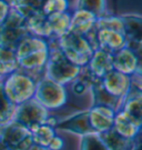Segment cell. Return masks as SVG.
I'll return each instance as SVG.
<instances>
[{
  "label": "cell",
  "mask_w": 142,
  "mask_h": 150,
  "mask_svg": "<svg viewBox=\"0 0 142 150\" xmlns=\"http://www.w3.org/2000/svg\"><path fill=\"white\" fill-rule=\"evenodd\" d=\"M49 52L50 48L46 39L32 35H27L15 50L18 67L30 76L46 68Z\"/></svg>",
  "instance_id": "obj_1"
},
{
  "label": "cell",
  "mask_w": 142,
  "mask_h": 150,
  "mask_svg": "<svg viewBox=\"0 0 142 150\" xmlns=\"http://www.w3.org/2000/svg\"><path fill=\"white\" fill-rule=\"evenodd\" d=\"M58 48L69 61L83 68L93 54L95 46L89 36L68 31L58 39Z\"/></svg>",
  "instance_id": "obj_2"
},
{
  "label": "cell",
  "mask_w": 142,
  "mask_h": 150,
  "mask_svg": "<svg viewBox=\"0 0 142 150\" xmlns=\"http://www.w3.org/2000/svg\"><path fill=\"white\" fill-rule=\"evenodd\" d=\"M1 83L6 97L16 107L33 98L37 86V81L33 77L18 70L6 75L5 80Z\"/></svg>",
  "instance_id": "obj_3"
},
{
  "label": "cell",
  "mask_w": 142,
  "mask_h": 150,
  "mask_svg": "<svg viewBox=\"0 0 142 150\" xmlns=\"http://www.w3.org/2000/svg\"><path fill=\"white\" fill-rule=\"evenodd\" d=\"M45 69L48 79L60 85H68L79 77L82 68L69 61L59 48H54L50 49Z\"/></svg>",
  "instance_id": "obj_4"
},
{
  "label": "cell",
  "mask_w": 142,
  "mask_h": 150,
  "mask_svg": "<svg viewBox=\"0 0 142 150\" xmlns=\"http://www.w3.org/2000/svg\"><path fill=\"white\" fill-rule=\"evenodd\" d=\"M27 35L26 18L16 10L12 11L0 23V47L16 50L18 43Z\"/></svg>",
  "instance_id": "obj_5"
},
{
  "label": "cell",
  "mask_w": 142,
  "mask_h": 150,
  "mask_svg": "<svg viewBox=\"0 0 142 150\" xmlns=\"http://www.w3.org/2000/svg\"><path fill=\"white\" fill-rule=\"evenodd\" d=\"M33 98L47 109H59L67 101L66 85H60L50 79H42L37 82Z\"/></svg>",
  "instance_id": "obj_6"
},
{
  "label": "cell",
  "mask_w": 142,
  "mask_h": 150,
  "mask_svg": "<svg viewBox=\"0 0 142 150\" xmlns=\"http://www.w3.org/2000/svg\"><path fill=\"white\" fill-rule=\"evenodd\" d=\"M11 120L31 130L36 126L49 123V111L35 98H31L17 106Z\"/></svg>",
  "instance_id": "obj_7"
},
{
  "label": "cell",
  "mask_w": 142,
  "mask_h": 150,
  "mask_svg": "<svg viewBox=\"0 0 142 150\" xmlns=\"http://www.w3.org/2000/svg\"><path fill=\"white\" fill-rule=\"evenodd\" d=\"M0 139L8 150H29L33 145L30 130L13 120L0 125Z\"/></svg>",
  "instance_id": "obj_8"
},
{
  "label": "cell",
  "mask_w": 142,
  "mask_h": 150,
  "mask_svg": "<svg viewBox=\"0 0 142 150\" xmlns=\"http://www.w3.org/2000/svg\"><path fill=\"white\" fill-rule=\"evenodd\" d=\"M102 89L114 99L119 100L120 103L122 98L128 93L132 83V76L121 74L116 70H111L99 81Z\"/></svg>",
  "instance_id": "obj_9"
},
{
  "label": "cell",
  "mask_w": 142,
  "mask_h": 150,
  "mask_svg": "<svg viewBox=\"0 0 142 150\" xmlns=\"http://www.w3.org/2000/svg\"><path fill=\"white\" fill-rule=\"evenodd\" d=\"M112 66L113 70L124 75H140V56L129 47H124L112 54Z\"/></svg>",
  "instance_id": "obj_10"
},
{
  "label": "cell",
  "mask_w": 142,
  "mask_h": 150,
  "mask_svg": "<svg viewBox=\"0 0 142 150\" xmlns=\"http://www.w3.org/2000/svg\"><path fill=\"white\" fill-rule=\"evenodd\" d=\"M88 122L93 134H103L112 129L116 111L110 107L95 105L88 111Z\"/></svg>",
  "instance_id": "obj_11"
},
{
  "label": "cell",
  "mask_w": 142,
  "mask_h": 150,
  "mask_svg": "<svg viewBox=\"0 0 142 150\" xmlns=\"http://www.w3.org/2000/svg\"><path fill=\"white\" fill-rule=\"evenodd\" d=\"M93 39L95 49H101L111 54L126 47V36L111 29H95Z\"/></svg>",
  "instance_id": "obj_12"
},
{
  "label": "cell",
  "mask_w": 142,
  "mask_h": 150,
  "mask_svg": "<svg viewBox=\"0 0 142 150\" xmlns=\"http://www.w3.org/2000/svg\"><path fill=\"white\" fill-rule=\"evenodd\" d=\"M112 129L117 134L129 139H139L141 136V122L121 110L116 111Z\"/></svg>",
  "instance_id": "obj_13"
},
{
  "label": "cell",
  "mask_w": 142,
  "mask_h": 150,
  "mask_svg": "<svg viewBox=\"0 0 142 150\" xmlns=\"http://www.w3.org/2000/svg\"><path fill=\"white\" fill-rule=\"evenodd\" d=\"M97 17L87 10H78L70 18L69 31L78 33L81 36H89L93 31Z\"/></svg>",
  "instance_id": "obj_14"
},
{
  "label": "cell",
  "mask_w": 142,
  "mask_h": 150,
  "mask_svg": "<svg viewBox=\"0 0 142 150\" xmlns=\"http://www.w3.org/2000/svg\"><path fill=\"white\" fill-rule=\"evenodd\" d=\"M99 136L108 150H136L140 146V138H124L117 134L113 129H110L103 134H99Z\"/></svg>",
  "instance_id": "obj_15"
},
{
  "label": "cell",
  "mask_w": 142,
  "mask_h": 150,
  "mask_svg": "<svg viewBox=\"0 0 142 150\" xmlns=\"http://www.w3.org/2000/svg\"><path fill=\"white\" fill-rule=\"evenodd\" d=\"M32 137V141L35 145L48 147L50 141L56 134V127H53L49 123H42L36 126L30 130Z\"/></svg>",
  "instance_id": "obj_16"
},
{
  "label": "cell",
  "mask_w": 142,
  "mask_h": 150,
  "mask_svg": "<svg viewBox=\"0 0 142 150\" xmlns=\"http://www.w3.org/2000/svg\"><path fill=\"white\" fill-rule=\"evenodd\" d=\"M45 2L46 0H15L13 6L17 12L25 18H28L33 13L41 11Z\"/></svg>",
  "instance_id": "obj_17"
},
{
  "label": "cell",
  "mask_w": 142,
  "mask_h": 150,
  "mask_svg": "<svg viewBox=\"0 0 142 150\" xmlns=\"http://www.w3.org/2000/svg\"><path fill=\"white\" fill-rule=\"evenodd\" d=\"M15 109H16V106L12 105L9 101V99L6 97L2 89V83L0 82V125L10 121L15 112Z\"/></svg>",
  "instance_id": "obj_18"
},
{
  "label": "cell",
  "mask_w": 142,
  "mask_h": 150,
  "mask_svg": "<svg viewBox=\"0 0 142 150\" xmlns=\"http://www.w3.org/2000/svg\"><path fill=\"white\" fill-rule=\"evenodd\" d=\"M79 150H108L99 134H88L80 137Z\"/></svg>",
  "instance_id": "obj_19"
},
{
  "label": "cell",
  "mask_w": 142,
  "mask_h": 150,
  "mask_svg": "<svg viewBox=\"0 0 142 150\" xmlns=\"http://www.w3.org/2000/svg\"><path fill=\"white\" fill-rule=\"evenodd\" d=\"M69 2L68 0H46L41 11L46 16H53L67 12Z\"/></svg>",
  "instance_id": "obj_20"
},
{
  "label": "cell",
  "mask_w": 142,
  "mask_h": 150,
  "mask_svg": "<svg viewBox=\"0 0 142 150\" xmlns=\"http://www.w3.org/2000/svg\"><path fill=\"white\" fill-rule=\"evenodd\" d=\"M78 9L89 11L98 18L105 9V0H79Z\"/></svg>",
  "instance_id": "obj_21"
},
{
  "label": "cell",
  "mask_w": 142,
  "mask_h": 150,
  "mask_svg": "<svg viewBox=\"0 0 142 150\" xmlns=\"http://www.w3.org/2000/svg\"><path fill=\"white\" fill-rule=\"evenodd\" d=\"M8 13H9V6H8V4L4 0H0V23L7 18Z\"/></svg>",
  "instance_id": "obj_22"
},
{
  "label": "cell",
  "mask_w": 142,
  "mask_h": 150,
  "mask_svg": "<svg viewBox=\"0 0 142 150\" xmlns=\"http://www.w3.org/2000/svg\"><path fill=\"white\" fill-rule=\"evenodd\" d=\"M0 150H6L5 146H4V144H2V141H1V139H0Z\"/></svg>",
  "instance_id": "obj_23"
},
{
  "label": "cell",
  "mask_w": 142,
  "mask_h": 150,
  "mask_svg": "<svg viewBox=\"0 0 142 150\" xmlns=\"http://www.w3.org/2000/svg\"><path fill=\"white\" fill-rule=\"evenodd\" d=\"M0 76H1V75H0Z\"/></svg>",
  "instance_id": "obj_24"
}]
</instances>
